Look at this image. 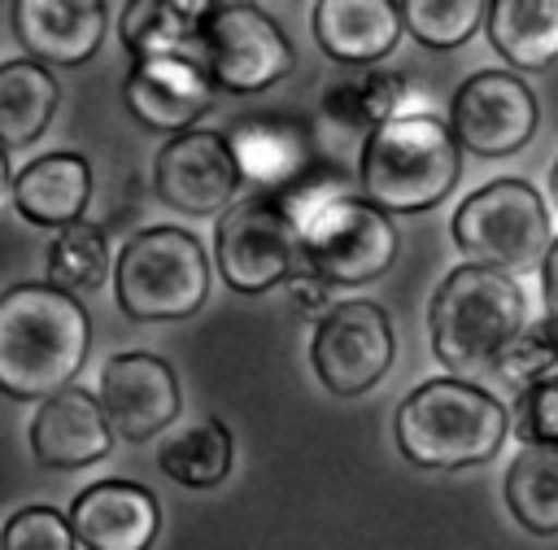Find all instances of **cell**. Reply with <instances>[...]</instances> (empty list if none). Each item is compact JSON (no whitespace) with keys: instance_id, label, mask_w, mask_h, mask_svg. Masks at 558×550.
<instances>
[{"instance_id":"603a6c76","label":"cell","mask_w":558,"mask_h":550,"mask_svg":"<svg viewBox=\"0 0 558 550\" xmlns=\"http://www.w3.org/2000/svg\"><path fill=\"white\" fill-rule=\"evenodd\" d=\"M484 31L514 70H545L558 57V0H493Z\"/></svg>"},{"instance_id":"4dcf8cb0","label":"cell","mask_w":558,"mask_h":550,"mask_svg":"<svg viewBox=\"0 0 558 550\" xmlns=\"http://www.w3.org/2000/svg\"><path fill=\"white\" fill-rule=\"evenodd\" d=\"M510 432L523 445H549V450H558V375L554 380H541V384H532L523 393H514Z\"/></svg>"},{"instance_id":"277c9868","label":"cell","mask_w":558,"mask_h":550,"mask_svg":"<svg viewBox=\"0 0 558 550\" xmlns=\"http://www.w3.org/2000/svg\"><path fill=\"white\" fill-rule=\"evenodd\" d=\"M523 319V288L506 271L462 262L432 292V354L449 371H497L527 327Z\"/></svg>"},{"instance_id":"484cf974","label":"cell","mask_w":558,"mask_h":550,"mask_svg":"<svg viewBox=\"0 0 558 550\" xmlns=\"http://www.w3.org/2000/svg\"><path fill=\"white\" fill-rule=\"evenodd\" d=\"M231 458H235V445H231V432L222 419H196L187 423L183 432H174L157 463L170 480L187 485V489H214L227 480L231 471Z\"/></svg>"},{"instance_id":"f546056e","label":"cell","mask_w":558,"mask_h":550,"mask_svg":"<svg viewBox=\"0 0 558 550\" xmlns=\"http://www.w3.org/2000/svg\"><path fill=\"white\" fill-rule=\"evenodd\" d=\"M0 546L4 550H74L78 537L70 528V515L35 502L9 515V524L0 528Z\"/></svg>"},{"instance_id":"d590c367","label":"cell","mask_w":558,"mask_h":550,"mask_svg":"<svg viewBox=\"0 0 558 550\" xmlns=\"http://www.w3.org/2000/svg\"><path fill=\"white\" fill-rule=\"evenodd\" d=\"M0 550H4V546H0Z\"/></svg>"},{"instance_id":"836d02e7","label":"cell","mask_w":558,"mask_h":550,"mask_svg":"<svg viewBox=\"0 0 558 550\" xmlns=\"http://www.w3.org/2000/svg\"><path fill=\"white\" fill-rule=\"evenodd\" d=\"M13 201V175H9V157H4V148H0V210Z\"/></svg>"},{"instance_id":"e0dca14e","label":"cell","mask_w":558,"mask_h":550,"mask_svg":"<svg viewBox=\"0 0 558 550\" xmlns=\"http://www.w3.org/2000/svg\"><path fill=\"white\" fill-rule=\"evenodd\" d=\"M13 31L39 65H83L109 26L100 0H13Z\"/></svg>"},{"instance_id":"8992f818","label":"cell","mask_w":558,"mask_h":550,"mask_svg":"<svg viewBox=\"0 0 558 550\" xmlns=\"http://www.w3.org/2000/svg\"><path fill=\"white\" fill-rule=\"evenodd\" d=\"M113 297L135 323L187 319L209 297V258L183 227L135 231L113 266Z\"/></svg>"},{"instance_id":"7a4b0ae2","label":"cell","mask_w":558,"mask_h":550,"mask_svg":"<svg viewBox=\"0 0 558 550\" xmlns=\"http://www.w3.org/2000/svg\"><path fill=\"white\" fill-rule=\"evenodd\" d=\"M279 201L296 223L305 271L327 288L371 284L397 262V227L366 196L327 183H301Z\"/></svg>"},{"instance_id":"3957f363","label":"cell","mask_w":558,"mask_h":550,"mask_svg":"<svg viewBox=\"0 0 558 550\" xmlns=\"http://www.w3.org/2000/svg\"><path fill=\"white\" fill-rule=\"evenodd\" d=\"M397 450L414 467L458 471L488 463L510 437V410L480 384L445 375L405 393L397 406Z\"/></svg>"},{"instance_id":"9c48e42d","label":"cell","mask_w":558,"mask_h":550,"mask_svg":"<svg viewBox=\"0 0 558 550\" xmlns=\"http://www.w3.org/2000/svg\"><path fill=\"white\" fill-rule=\"evenodd\" d=\"M214 262L227 288L248 297L301 275V240L283 201L266 192H248L244 201H235L214 227Z\"/></svg>"},{"instance_id":"8fae6325","label":"cell","mask_w":558,"mask_h":550,"mask_svg":"<svg viewBox=\"0 0 558 550\" xmlns=\"http://www.w3.org/2000/svg\"><path fill=\"white\" fill-rule=\"evenodd\" d=\"M449 131L471 157H510L536 135V96L510 70H480L453 92Z\"/></svg>"},{"instance_id":"1f68e13d","label":"cell","mask_w":558,"mask_h":550,"mask_svg":"<svg viewBox=\"0 0 558 550\" xmlns=\"http://www.w3.org/2000/svg\"><path fill=\"white\" fill-rule=\"evenodd\" d=\"M288 288H292V301H296V310H301V314H318V319H323V314L336 306V301L327 297L331 288H327L323 279H314L310 271L292 275V279H288Z\"/></svg>"},{"instance_id":"cb8c5ba5","label":"cell","mask_w":558,"mask_h":550,"mask_svg":"<svg viewBox=\"0 0 558 550\" xmlns=\"http://www.w3.org/2000/svg\"><path fill=\"white\" fill-rule=\"evenodd\" d=\"M405 79L392 74V70H357V74H344L336 83H327L318 109L327 122L344 127V131H375L384 127L388 118L401 113V100H405Z\"/></svg>"},{"instance_id":"5b68a950","label":"cell","mask_w":558,"mask_h":550,"mask_svg":"<svg viewBox=\"0 0 558 550\" xmlns=\"http://www.w3.org/2000/svg\"><path fill=\"white\" fill-rule=\"evenodd\" d=\"M462 175V148L436 113H397L375 127L357 157V179L384 214H423L440 205Z\"/></svg>"},{"instance_id":"7c38bea8","label":"cell","mask_w":558,"mask_h":550,"mask_svg":"<svg viewBox=\"0 0 558 550\" xmlns=\"http://www.w3.org/2000/svg\"><path fill=\"white\" fill-rule=\"evenodd\" d=\"M240 166L231 157L227 131L192 127L170 135L153 157V188L179 214H227L240 192Z\"/></svg>"},{"instance_id":"d6986e66","label":"cell","mask_w":558,"mask_h":550,"mask_svg":"<svg viewBox=\"0 0 558 550\" xmlns=\"http://www.w3.org/2000/svg\"><path fill=\"white\" fill-rule=\"evenodd\" d=\"M310 26H314L318 48L331 61L362 65V70L384 61L405 31L401 4L392 0H318Z\"/></svg>"},{"instance_id":"d6a6232c","label":"cell","mask_w":558,"mask_h":550,"mask_svg":"<svg viewBox=\"0 0 558 550\" xmlns=\"http://www.w3.org/2000/svg\"><path fill=\"white\" fill-rule=\"evenodd\" d=\"M541 292H545V314L558 319V236H554V249L541 266Z\"/></svg>"},{"instance_id":"9a60e30c","label":"cell","mask_w":558,"mask_h":550,"mask_svg":"<svg viewBox=\"0 0 558 550\" xmlns=\"http://www.w3.org/2000/svg\"><path fill=\"white\" fill-rule=\"evenodd\" d=\"M70 528L87 550H148L161 533V506L135 480H100L70 502Z\"/></svg>"},{"instance_id":"7402d4cb","label":"cell","mask_w":558,"mask_h":550,"mask_svg":"<svg viewBox=\"0 0 558 550\" xmlns=\"http://www.w3.org/2000/svg\"><path fill=\"white\" fill-rule=\"evenodd\" d=\"M57 100H61V87L48 65L31 57L0 61V148L35 144L48 131Z\"/></svg>"},{"instance_id":"2e32d148","label":"cell","mask_w":558,"mask_h":550,"mask_svg":"<svg viewBox=\"0 0 558 550\" xmlns=\"http://www.w3.org/2000/svg\"><path fill=\"white\" fill-rule=\"evenodd\" d=\"M113 441L118 437L105 419L100 397H92L78 384L39 402V410L31 419V454H35V463L57 467V471H74V467H92V463L109 458Z\"/></svg>"},{"instance_id":"4316f807","label":"cell","mask_w":558,"mask_h":550,"mask_svg":"<svg viewBox=\"0 0 558 550\" xmlns=\"http://www.w3.org/2000/svg\"><path fill=\"white\" fill-rule=\"evenodd\" d=\"M48 284L61 292H92L105 284V275L118 266V258L109 253V231L96 223H74L65 231L52 236L48 244Z\"/></svg>"},{"instance_id":"83f0119b","label":"cell","mask_w":558,"mask_h":550,"mask_svg":"<svg viewBox=\"0 0 558 550\" xmlns=\"http://www.w3.org/2000/svg\"><path fill=\"white\" fill-rule=\"evenodd\" d=\"M488 17L484 0H401V22L423 48H458Z\"/></svg>"},{"instance_id":"30bf717a","label":"cell","mask_w":558,"mask_h":550,"mask_svg":"<svg viewBox=\"0 0 558 550\" xmlns=\"http://www.w3.org/2000/svg\"><path fill=\"white\" fill-rule=\"evenodd\" d=\"M392 319L375 301H336L310 336V367L336 397L375 388L392 367Z\"/></svg>"},{"instance_id":"ac0fdd59","label":"cell","mask_w":558,"mask_h":550,"mask_svg":"<svg viewBox=\"0 0 558 550\" xmlns=\"http://www.w3.org/2000/svg\"><path fill=\"white\" fill-rule=\"evenodd\" d=\"M231 157L240 166V179L266 196H283L305 183L310 170V140L296 122L279 113H248L235 118L227 131Z\"/></svg>"},{"instance_id":"5bb4252c","label":"cell","mask_w":558,"mask_h":550,"mask_svg":"<svg viewBox=\"0 0 558 550\" xmlns=\"http://www.w3.org/2000/svg\"><path fill=\"white\" fill-rule=\"evenodd\" d=\"M122 100L148 131L183 135L214 105V83L192 57H157V61H135L126 70Z\"/></svg>"},{"instance_id":"52a82bcc","label":"cell","mask_w":558,"mask_h":550,"mask_svg":"<svg viewBox=\"0 0 558 550\" xmlns=\"http://www.w3.org/2000/svg\"><path fill=\"white\" fill-rule=\"evenodd\" d=\"M453 244L475 266L532 271L554 249L549 210L527 179H493L453 210Z\"/></svg>"},{"instance_id":"e575fe53","label":"cell","mask_w":558,"mask_h":550,"mask_svg":"<svg viewBox=\"0 0 558 550\" xmlns=\"http://www.w3.org/2000/svg\"><path fill=\"white\" fill-rule=\"evenodd\" d=\"M549 196H554V205H558V162H554V170H549Z\"/></svg>"},{"instance_id":"f1b7e54d","label":"cell","mask_w":558,"mask_h":550,"mask_svg":"<svg viewBox=\"0 0 558 550\" xmlns=\"http://www.w3.org/2000/svg\"><path fill=\"white\" fill-rule=\"evenodd\" d=\"M497 371L506 375V384L514 393H523V388H532L541 380H554L558 375V319L545 314V319L527 323Z\"/></svg>"},{"instance_id":"ffe728a7","label":"cell","mask_w":558,"mask_h":550,"mask_svg":"<svg viewBox=\"0 0 558 550\" xmlns=\"http://www.w3.org/2000/svg\"><path fill=\"white\" fill-rule=\"evenodd\" d=\"M92 201V166L83 153H44L13 179V205L35 227H74Z\"/></svg>"},{"instance_id":"d4e9b609","label":"cell","mask_w":558,"mask_h":550,"mask_svg":"<svg viewBox=\"0 0 558 550\" xmlns=\"http://www.w3.org/2000/svg\"><path fill=\"white\" fill-rule=\"evenodd\" d=\"M501 493L519 528L536 537H554L558 533V450L523 445L506 467Z\"/></svg>"},{"instance_id":"44dd1931","label":"cell","mask_w":558,"mask_h":550,"mask_svg":"<svg viewBox=\"0 0 558 550\" xmlns=\"http://www.w3.org/2000/svg\"><path fill=\"white\" fill-rule=\"evenodd\" d=\"M209 4L205 0H131L122 4L118 35L135 61H157V57H192L196 61V39Z\"/></svg>"},{"instance_id":"ba28073f","label":"cell","mask_w":558,"mask_h":550,"mask_svg":"<svg viewBox=\"0 0 558 550\" xmlns=\"http://www.w3.org/2000/svg\"><path fill=\"white\" fill-rule=\"evenodd\" d=\"M196 61L222 92H266L283 74H292L296 52L275 17H266L257 4L218 0L209 4L196 39Z\"/></svg>"},{"instance_id":"4fadbf2b","label":"cell","mask_w":558,"mask_h":550,"mask_svg":"<svg viewBox=\"0 0 558 550\" xmlns=\"http://www.w3.org/2000/svg\"><path fill=\"white\" fill-rule=\"evenodd\" d=\"M100 406L122 441H148L166 423H174L183 397H179V375L166 358L157 354H113L100 367Z\"/></svg>"},{"instance_id":"6da1fadb","label":"cell","mask_w":558,"mask_h":550,"mask_svg":"<svg viewBox=\"0 0 558 550\" xmlns=\"http://www.w3.org/2000/svg\"><path fill=\"white\" fill-rule=\"evenodd\" d=\"M92 349V319L78 297L52 284H13L0 292V393L48 402L74 388Z\"/></svg>"}]
</instances>
